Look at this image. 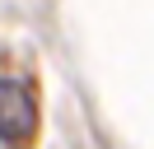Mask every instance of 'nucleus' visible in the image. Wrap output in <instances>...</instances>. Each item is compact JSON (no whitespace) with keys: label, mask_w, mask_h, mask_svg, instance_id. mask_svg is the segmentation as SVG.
Wrapping results in <instances>:
<instances>
[{"label":"nucleus","mask_w":154,"mask_h":149,"mask_svg":"<svg viewBox=\"0 0 154 149\" xmlns=\"http://www.w3.org/2000/svg\"><path fill=\"white\" fill-rule=\"evenodd\" d=\"M33 121H38V107H33L28 84L23 79H0V140L19 144L23 135H33Z\"/></svg>","instance_id":"obj_1"}]
</instances>
